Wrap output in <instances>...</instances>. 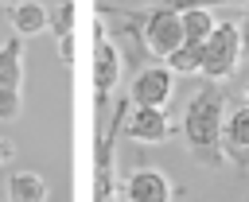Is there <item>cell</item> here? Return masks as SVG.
Here are the masks:
<instances>
[{"instance_id": "obj_7", "label": "cell", "mask_w": 249, "mask_h": 202, "mask_svg": "<svg viewBox=\"0 0 249 202\" xmlns=\"http://www.w3.org/2000/svg\"><path fill=\"white\" fill-rule=\"evenodd\" d=\"M121 50L113 43H105V31H97V50H93V85H97V97L105 101L117 85H121Z\"/></svg>"}, {"instance_id": "obj_16", "label": "cell", "mask_w": 249, "mask_h": 202, "mask_svg": "<svg viewBox=\"0 0 249 202\" xmlns=\"http://www.w3.org/2000/svg\"><path fill=\"white\" fill-rule=\"evenodd\" d=\"M58 58H62V66L74 62V35H62L58 39Z\"/></svg>"}, {"instance_id": "obj_6", "label": "cell", "mask_w": 249, "mask_h": 202, "mask_svg": "<svg viewBox=\"0 0 249 202\" xmlns=\"http://www.w3.org/2000/svg\"><path fill=\"white\" fill-rule=\"evenodd\" d=\"M175 186L160 167H136L124 179V202H171Z\"/></svg>"}, {"instance_id": "obj_8", "label": "cell", "mask_w": 249, "mask_h": 202, "mask_svg": "<svg viewBox=\"0 0 249 202\" xmlns=\"http://www.w3.org/2000/svg\"><path fill=\"white\" fill-rule=\"evenodd\" d=\"M8 23H12L16 35L31 39V35H39V31L51 27V8L47 4H35V0H19V4L8 8Z\"/></svg>"}, {"instance_id": "obj_11", "label": "cell", "mask_w": 249, "mask_h": 202, "mask_svg": "<svg viewBox=\"0 0 249 202\" xmlns=\"http://www.w3.org/2000/svg\"><path fill=\"white\" fill-rule=\"evenodd\" d=\"M226 155L233 159H245L249 155V105H237L230 117H226Z\"/></svg>"}, {"instance_id": "obj_10", "label": "cell", "mask_w": 249, "mask_h": 202, "mask_svg": "<svg viewBox=\"0 0 249 202\" xmlns=\"http://www.w3.org/2000/svg\"><path fill=\"white\" fill-rule=\"evenodd\" d=\"M51 186L39 171H16L8 179V202H47Z\"/></svg>"}, {"instance_id": "obj_14", "label": "cell", "mask_w": 249, "mask_h": 202, "mask_svg": "<svg viewBox=\"0 0 249 202\" xmlns=\"http://www.w3.org/2000/svg\"><path fill=\"white\" fill-rule=\"evenodd\" d=\"M74 19H78V8H74V0H54V8H51V35L54 39H62V35H74Z\"/></svg>"}, {"instance_id": "obj_17", "label": "cell", "mask_w": 249, "mask_h": 202, "mask_svg": "<svg viewBox=\"0 0 249 202\" xmlns=\"http://www.w3.org/2000/svg\"><path fill=\"white\" fill-rule=\"evenodd\" d=\"M175 8H210V4H233V0H171ZM249 4V0H245Z\"/></svg>"}, {"instance_id": "obj_1", "label": "cell", "mask_w": 249, "mask_h": 202, "mask_svg": "<svg viewBox=\"0 0 249 202\" xmlns=\"http://www.w3.org/2000/svg\"><path fill=\"white\" fill-rule=\"evenodd\" d=\"M226 117H230V97L222 82H206L183 109V136L191 148V159L202 167H222L226 163Z\"/></svg>"}, {"instance_id": "obj_19", "label": "cell", "mask_w": 249, "mask_h": 202, "mask_svg": "<svg viewBox=\"0 0 249 202\" xmlns=\"http://www.w3.org/2000/svg\"><path fill=\"white\" fill-rule=\"evenodd\" d=\"M0 4H4V8H12V4H19V0H0Z\"/></svg>"}, {"instance_id": "obj_5", "label": "cell", "mask_w": 249, "mask_h": 202, "mask_svg": "<svg viewBox=\"0 0 249 202\" xmlns=\"http://www.w3.org/2000/svg\"><path fill=\"white\" fill-rule=\"evenodd\" d=\"M171 97H175V70L171 66H144L132 78V85H128V101L132 105H156V109H163Z\"/></svg>"}, {"instance_id": "obj_9", "label": "cell", "mask_w": 249, "mask_h": 202, "mask_svg": "<svg viewBox=\"0 0 249 202\" xmlns=\"http://www.w3.org/2000/svg\"><path fill=\"white\" fill-rule=\"evenodd\" d=\"M0 85L19 89L23 85V35H8L0 43Z\"/></svg>"}, {"instance_id": "obj_18", "label": "cell", "mask_w": 249, "mask_h": 202, "mask_svg": "<svg viewBox=\"0 0 249 202\" xmlns=\"http://www.w3.org/2000/svg\"><path fill=\"white\" fill-rule=\"evenodd\" d=\"M8 155H12V144H8V140H0V163H8Z\"/></svg>"}, {"instance_id": "obj_12", "label": "cell", "mask_w": 249, "mask_h": 202, "mask_svg": "<svg viewBox=\"0 0 249 202\" xmlns=\"http://www.w3.org/2000/svg\"><path fill=\"white\" fill-rule=\"evenodd\" d=\"M183 12V43H206L210 31L218 27V19L210 16V8H179Z\"/></svg>"}, {"instance_id": "obj_2", "label": "cell", "mask_w": 249, "mask_h": 202, "mask_svg": "<svg viewBox=\"0 0 249 202\" xmlns=\"http://www.w3.org/2000/svg\"><path fill=\"white\" fill-rule=\"evenodd\" d=\"M241 50H245V35H241V23H218L210 31V39L202 43V78L206 82H226L233 78L237 62H241Z\"/></svg>"}, {"instance_id": "obj_4", "label": "cell", "mask_w": 249, "mask_h": 202, "mask_svg": "<svg viewBox=\"0 0 249 202\" xmlns=\"http://www.w3.org/2000/svg\"><path fill=\"white\" fill-rule=\"evenodd\" d=\"M132 105V101H128ZM121 132L132 140V144H163L171 140V124H167V113L156 109V105H132L128 117L121 120Z\"/></svg>"}, {"instance_id": "obj_3", "label": "cell", "mask_w": 249, "mask_h": 202, "mask_svg": "<svg viewBox=\"0 0 249 202\" xmlns=\"http://www.w3.org/2000/svg\"><path fill=\"white\" fill-rule=\"evenodd\" d=\"M140 43L148 47L152 58L167 62V54L175 47H183V12L175 4H160V8H148L140 16Z\"/></svg>"}, {"instance_id": "obj_15", "label": "cell", "mask_w": 249, "mask_h": 202, "mask_svg": "<svg viewBox=\"0 0 249 202\" xmlns=\"http://www.w3.org/2000/svg\"><path fill=\"white\" fill-rule=\"evenodd\" d=\"M16 117H23V93L0 85V120H16Z\"/></svg>"}, {"instance_id": "obj_13", "label": "cell", "mask_w": 249, "mask_h": 202, "mask_svg": "<svg viewBox=\"0 0 249 202\" xmlns=\"http://www.w3.org/2000/svg\"><path fill=\"white\" fill-rule=\"evenodd\" d=\"M167 66H171L175 74H198V70H202V47H198V43L175 47V50L167 54Z\"/></svg>"}]
</instances>
